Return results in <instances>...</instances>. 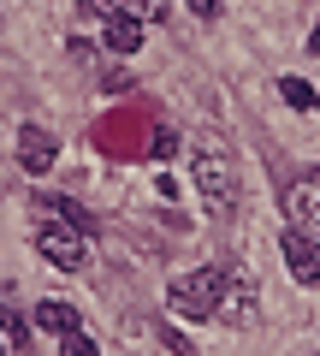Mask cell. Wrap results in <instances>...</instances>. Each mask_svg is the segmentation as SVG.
<instances>
[{
  "label": "cell",
  "instance_id": "6da1fadb",
  "mask_svg": "<svg viewBox=\"0 0 320 356\" xmlns=\"http://www.w3.org/2000/svg\"><path fill=\"white\" fill-rule=\"evenodd\" d=\"M184 154H190V184H196V196H202V208L226 220L231 208H237V191H244V178H237V154H231V143L219 137V131H196Z\"/></svg>",
  "mask_w": 320,
  "mask_h": 356
},
{
  "label": "cell",
  "instance_id": "7a4b0ae2",
  "mask_svg": "<svg viewBox=\"0 0 320 356\" xmlns=\"http://www.w3.org/2000/svg\"><path fill=\"white\" fill-rule=\"evenodd\" d=\"M219 291H226V267H196V273H178L167 291V309L178 321H214Z\"/></svg>",
  "mask_w": 320,
  "mask_h": 356
},
{
  "label": "cell",
  "instance_id": "3957f363",
  "mask_svg": "<svg viewBox=\"0 0 320 356\" xmlns=\"http://www.w3.org/2000/svg\"><path fill=\"white\" fill-rule=\"evenodd\" d=\"M36 250L48 267H60V273H77V267L90 261V250H83V232H71L65 220H36Z\"/></svg>",
  "mask_w": 320,
  "mask_h": 356
},
{
  "label": "cell",
  "instance_id": "277c9868",
  "mask_svg": "<svg viewBox=\"0 0 320 356\" xmlns=\"http://www.w3.org/2000/svg\"><path fill=\"white\" fill-rule=\"evenodd\" d=\"M285 214H291V232H303V238L320 243V166L314 172H296L285 184Z\"/></svg>",
  "mask_w": 320,
  "mask_h": 356
},
{
  "label": "cell",
  "instance_id": "5b68a950",
  "mask_svg": "<svg viewBox=\"0 0 320 356\" xmlns=\"http://www.w3.org/2000/svg\"><path fill=\"white\" fill-rule=\"evenodd\" d=\"M18 166H24L30 178H42V172L60 166V143H53L48 125H18Z\"/></svg>",
  "mask_w": 320,
  "mask_h": 356
},
{
  "label": "cell",
  "instance_id": "8992f818",
  "mask_svg": "<svg viewBox=\"0 0 320 356\" xmlns=\"http://www.w3.org/2000/svg\"><path fill=\"white\" fill-rule=\"evenodd\" d=\"M214 321H231V327H249V321H255V280H249V273H231L226 267V291H219Z\"/></svg>",
  "mask_w": 320,
  "mask_h": 356
},
{
  "label": "cell",
  "instance_id": "52a82bcc",
  "mask_svg": "<svg viewBox=\"0 0 320 356\" xmlns=\"http://www.w3.org/2000/svg\"><path fill=\"white\" fill-rule=\"evenodd\" d=\"M285 267H291V280L296 285H320V243L314 238H303V232H291L285 226Z\"/></svg>",
  "mask_w": 320,
  "mask_h": 356
},
{
  "label": "cell",
  "instance_id": "ba28073f",
  "mask_svg": "<svg viewBox=\"0 0 320 356\" xmlns=\"http://www.w3.org/2000/svg\"><path fill=\"white\" fill-rule=\"evenodd\" d=\"M36 327L53 332V339H71V332H83V309L60 303V297H42V303H36Z\"/></svg>",
  "mask_w": 320,
  "mask_h": 356
},
{
  "label": "cell",
  "instance_id": "9c48e42d",
  "mask_svg": "<svg viewBox=\"0 0 320 356\" xmlns=\"http://www.w3.org/2000/svg\"><path fill=\"white\" fill-rule=\"evenodd\" d=\"M142 36H149V30H142V18L125 13V6H119V13H107V24H101V42H107L113 54H137Z\"/></svg>",
  "mask_w": 320,
  "mask_h": 356
},
{
  "label": "cell",
  "instance_id": "30bf717a",
  "mask_svg": "<svg viewBox=\"0 0 320 356\" xmlns=\"http://www.w3.org/2000/svg\"><path fill=\"white\" fill-rule=\"evenodd\" d=\"M36 208H42L48 220H65V226L83 232V238H95V232H101V220H95L83 202H71V196H36Z\"/></svg>",
  "mask_w": 320,
  "mask_h": 356
},
{
  "label": "cell",
  "instance_id": "8fae6325",
  "mask_svg": "<svg viewBox=\"0 0 320 356\" xmlns=\"http://www.w3.org/2000/svg\"><path fill=\"white\" fill-rule=\"evenodd\" d=\"M279 95L296 107V113H314V89H308L303 77H285V83H279Z\"/></svg>",
  "mask_w": 320,
  "mask_h": 356
},
{
  "label": "cell",
  "instance_id": "7c38bea8",
  "mask_svg": "<svg viewBox=\"0 0 320 356\" xmlns=\"http://www.w3.org/2000/svg\"><path fill=\"white\" fill-rule=\"evenodd\" d=\"M119 6H125V13H137L142 24H160V18H167V0H119Z\"/></svg>",
  "mask_w": 320,
  "mask_h": 356
},
{
  "label": "cell",
  "instance_id": "4fadbf2b",
  "mask_svg": "<svg viewBox=\"0 0 320 356\" xmlns=\"http://www.w3.org/2000/svg\"><path fill=\"white\" fill-rule=\"evenodd\" d=\"M60 356H101V350H95V339L71 332V339H60Z\"/></svg>",
  "mask_w": 320,
  "mask_h": 356
},
{
  "label": "cell",
  "instance_id": "5bb4252c",
  "mask_svg": "<svg viewBox=\"0 0 320 356\" xmlns=\"http://www.w3.org/2000/svg\"><path fill=\"white\" fill-rule=\"evenodd\" d=\"M172 149H178V137H172V131H154V161H167Z\"/></svg>",
  "mask_w": 320,
  "mask_h": 356
},
{
  "label": "cell",
  "instance_id": "9a60e30c",
  "mask_svg": "<svg viewBox=\"0 0 320 356\" xmlns=\"http://www.w3.org/2000/svg\"><path fill=\"white\" fill-rule=\"evenodd\" d=\"M184 6H190L196 18H219V6H226V0H184Z\"/></svg>",
  "mask_w": 320,
  "mask_h": 356
},
{
  "label": "cell",
  "instance_id": "2e32d148",
  "mask_svg": "<svg viewBox=\"0 0 320 356\" xmlns=\"http://www.w3.org/2000/svg\"><path fill=\"white\" fill-rule=\"evenodd\" d=\"M83 13H95V18H107V13H119V0H83Z\"/></svg>",
  "mask_w": 320,
  "mask_h": 356
},
{
  "label": "cell",
  "instance_id": "e0dca14e",
  "mask_svg": "<svg viewBox=\"0 0 320 356\" xmlns=\"http://www.w3.org/2000/svg\"><path fill=\"white\" fill-rule=\"evenodd\" d=\"M101 89H130V72H101Z\"/></svg>",
  "mask_w": 320,
  "mask_h": 356
},
{
  "label": "cell",
  "instance_id": "ac0fdd59",
  "mask_svg": "<svg viewBox=\"0 0 320 356\" xmlns=\"http://www.w3.org/2000/svg\"><path fill=\"white\" fill-rule=\"evenodd\" d=\"M308 54H320V24H314V36H308Z\"/></svg>",
  "mask_w": 320,
  "mask_h": 356
},
{
  "label": "cell",
  "instance_id": "d6986e66",
  "mask_svg": "<svg viewBox=\"0 0 320 356\" xmlns=\"http://www.w3.org/2000/svg\"><path fill=\"white\" fill-rule=\"evenodd\" d=\"M6 350H12V344H6V332H0V356H6Z\"/></svg>",
  "mask_w": 320,
  "mask_h": 356
}]
</instances>
